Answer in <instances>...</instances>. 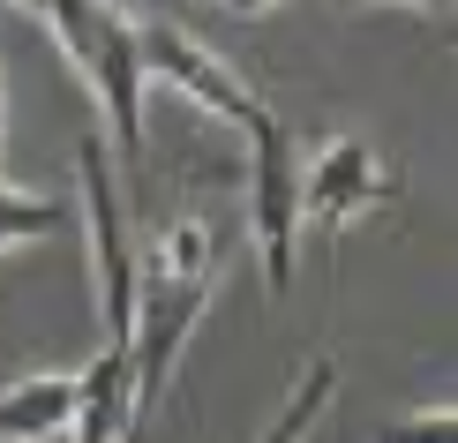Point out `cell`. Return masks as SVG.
Here are the masks:
<instances>
[{
  "mask_svg": "<svg viewBox=\"0 0 458 443\" xmlns=\"http://www.w3.org/2000/svg\"><path fill=\"white\" fill-rule=\"evenodd\" d=\"M75 398H83L75 369L8 383V391H0V443H46V436H68V429H75Z\"/></svg>",
  "mask_w": 458,
  "mask_h": 443,
  "instance_id": "cell-7",
  "label": "cell"
},
{
  "mask_svg": "<svg viewBox=\"0 0 458 443\" xmlns=\"http://www.w3.org/2000/svg\"><path fill=\"white\" fill-rule=\"evenodd\" d=\"M241 136H248V241L263 256L271 301H285L293 294V263H301V143L271 106Z\"/></svg>",
  "mask_w": 458,
  "mask_h": 443,
  "instance_id": "cell-3",
  "label": "cell"
},
{
  "mask_svg": "<svg viewBox=\"0 0 458 443\" xmlns=\"http://www.w3.org/2000/svg\"><path fill=\"white\" fill-rule=\"evenodd\" d=\"M218 8H233V15H263V8H278V0H218Z\"/></svg>",
  "mask_w": 458,
  "mask_h": 443,
  "instance_id": "cell-12",
  "label": "cell"
},
{
  "mask_svg": "<svg viewBox=\"0 0 458 443\" xmlns=\"http://www.w3.org/2000/svg\"><path fill=\"white\" fill-rule=\"evenodd\" d=\"M75 210L61 196H38V188H15L8 173H0V256L23 241H46V234H68Z\"/></svg>",
  "mask_w": 458,
  "mask_h": 443,
  "instance_id": "cell-8",
  "label": "cell"
},
{
  "mask_svg": "<svg viewBox=\"0 0 458 443\" xmlns=\"http://www.w3.org/2000/svg\"><path fill=\"white\" fill-rule=\"evenodd\" d=\"M218 285V234L211 218H174L136 248V294H128V383H136V406L150 413V398L165 391L181 345L196 338L203 308Z\"/></svg>",
  "mask_w": 458,
  "mask_h": 443,
  "instance_id": "cell-1",
  "label": "cell"
},
{
  "mask_svg": "<svg viewBox=\"0 0 458 443\" xmlns=\"http://www.w3.org/2000/svg\"><path fill=\"white\" fill-rule=\"evenodd\" d=\"M398 203V181L384 166H376L369 143H316L309 158H301V226H331V234H346L353 218H369V210Z\"/></svg>",
  "mask_w": 458,
  "mask_h": 443,
  "instance_id": "cell-5",
  "label": "cell"
},
{
  "mask_svg": "<svg viewBox=\"0 0 458 443\" xmlns=\"http://www.w3.org/2000/svg\"><path fill=\"white\" fill-rule=\"evenodd\" d=\"M376 443H458V413L451 406H428V413H406V421H391Z\"/></svg>",
  "mask_w": 458,
  "mask_h": 443,
  "instance_id": "cell-10",
  "label": "cell"
},
{
  "mask_svg": "<svg viewBox=\"0 0 458 443\" xmlns=\"http://www.w3.org/2000/svg\"><path fill=\"white\" fill-rule=\"evenodd\" d=\"M0 8L38 15L75 75L90 83L106 128H113V166H143V61H136V15L121 0H0Z\"/></svg>",
  "mask_w": 458,
  "mask_h": 443,
  "instance_id": "cell-2",
  "label": "cell"
},
{
  "mask_svg": "<svg viewBox=\"0 0 458 443\" xmlns=\"http://www.w3.org/2000/svg\"><path fill=\"white\" fill-rule=\"evenodd\" d=\"M338 398V361L331 354H316L309 369H301V383H293V398L271 413V429H263V443H309V429L323 421V406Z\"/></svg>",
  "mask_w": 458,
  "mask_h": 443,
  "instance_id": "cell-9",
  "label": "cell"
},
{
  "mask_svg": "<svg viewBox=\"0 0 458 443\" xmlns=\"http://www.w3.org/2000/svg\"><path fill=\"white\" fill-rule=\"evenodd\" d=\"M338 8H428V15H444L451 0H338Z\"/></svg>",
  "mask_w": 458,
  "mask_h": 443,
  "instance_id": "cell-11",
  "label": "cell"
},
{
  "mask_svg": "<svg viewBox=\"0 0 458 443\" xmlns=\"http://www.w3.org/2000/svg\"><path fill=\"white\" fill-rule=\"evenodd\" d=\"M136 61H143V83L181 90L188 106H203V113L225 121V128H248V121L263 113L256 90H248L241 75L203 46V38H188L181 23H165V15H136Z\"/></svg>",
  "mask_w": 458,
  "mask_h": 443,
  "instance_id": "cell-4",
  "label": "cell"
},
{
  "mask_svg": "<svg viewBox=\"0 0 458 443\" xmlns=\"http://www.w3.org/2000/svg\"><path fill=\"white\" fill-rule=\"evenodd\" d=\"M121 8H128V0H121Z\"/></svg>",
  "mask_w": 458,
  "mask_h": 443,
  "instance_id": "cell-13",
  "label": "cell"
},
{
  "mask_svg": "<svg viewBox=\"0 0 458 443\" xmlns=\"http://www.w3.org/2000/svg\"><path fill=\"white\" fill-rule=\"evenodd\" d=\"M75 383H83V398H75V443H128V429L143 421L136 406V383H128V354L121 345H98V354L75 369Z\"/></svg>",
  "mask_w": 458,
  "mask_h": 443,
  "instance_id": "cell-6",
  "label": "cell"
}]
</instances>
